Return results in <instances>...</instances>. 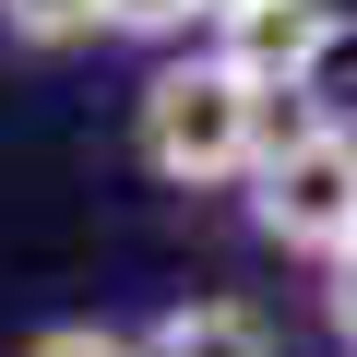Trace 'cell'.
<instances>
[{"label": "cell", "instance_id": "cell-10", "mask_svg": "<svg viewBox=\"0 0 357 357\" xmlns=\"http://www.w3.org/2000/svg\"><path fill=\"white\" fill-rule=\"evenodd\" d=\"M227 13H250V0H203V36H215V24H227Z\"/></svg>", "mask_w": 357, "mask_h": 357}, {"label": "cell", "instance_id": "cell-1", "mask_svg": "<svg viewBox=\"0 0 357 357\" xmlns=\"http://www.w3.org/2000/svg\"><path fill=\"white\" fill-rule=\"evenodd\" d=\"M274 131H286V107L238 60H215V48H167L143 72V96H131V155L167 191H238L274 155Z\"/></svg>", "mask_w": 357, "mask_h": 357}, {"label": "cell", "instance_id": "cell-3", "mask_svg": "<svg viewBox=\"0 0 357 357\" xmlns=\"http://www.w3.org/2000/svg\"><path fill=\"white\" fill-rule=\"evenodd\" d=\"M321 24H333V0H250V13L215 24V60H238V72L286 107L298 72H310V48H321Z\"/></svg>", "mask_w": 357, "mask_h": 357}, {"label": "cell", "instance_id": "cell-2", "mask_svg": "<svg viewBox=\"0 0 357 357\" xmlns=\"http://www.w3.org/2000/svg\"><path fill=\"white\" fill-rule=\"evenodd\" d=\"M250 191V238L262 250H286V262H345L357 250V131H333V119H286L274 131V155L238 178Z\"/></svg>", "mask_w": 357, "mask_h": 357}, {"label": "cell", "instance_id": "cell-9", "mask_svg": "<svg viewBox=\"0 0 357 357\" xmlns=\"http://www.w3.org/2000/svg\"><path fill=\"white\" fill-rule=\"evenodd\" d=\"M321 333L357 357V250H345V262H321Z\"/></svg>", "mask_w": 357, "mask_h": 357}, {"label": "cell", "instance_id": "cell-5", "mask_svg": "<svg viewBox=\"0 0 357 357\" xmlns=\"http://www.w3.org/2000/svg\"><path fill=\"white\" fill-rule=\"evenodd\" d=\"M298 119H333V131H357V13L333 0V24H321V48H310V72H298V96H286Z\"/></svg>", "mask_w": 357, "mask_h": 357}, {"label": "cell", "instance_id": "cell-4", "mask_svg": "<svg viewBox=\"0 0 357 357\" xmlns=\"http://www.w3.org/2000/svg\"><path fill=\"white\" fill-rule=\"evenodd\" d=\"M143 357H274V321L250 298H167L143 321Z\"/></svg>", "mask_w": 357, "mask_h": 357}, {"label": "cell", "instance_id": "cell-7", "mask_svg": "<svg viewBox=\"0 0 357 357\" xmlns=\"http://www.w3.org/2000/svg\"><path fill=\"white\" fill-rule=\"evenodd\" d=\"M0 24H13L24 48H84V36H107L96 0H0Z\"/></svg>", "mask_w": 357, "mask_h": 357}, {"label": "cell", "instance_id": "cell-6", "mask_svg": "<svg viewBox=\"0 0 357 357\" xmlns=\"http://www.w3.org/2000/svg\"><path fill=\"white\" fill-rule=\"evenodd\" d=\"M96 13H107V36H119V48H191L203 0H96Z\"/></svg>", "mask_w": 357, "mask_h": 357}, {"label": "cell", "instance_id": "cell-8", "mask_svg": "<svg viewBox=\"0 0 357 357\" xmlns=\"http://www.w3.org/2000/svg\"><path fill=\"white\" fill-rule=\"evenodd\" d=\"M24 357H143V333H119V321H48V333H24Z\"/></svg>", "mask_w": 357, "mask_h": 357}]
</instances>
